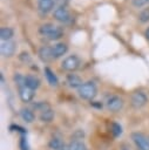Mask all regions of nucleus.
<instances>
[{
  "mask_svg": "<svg viewBox=\"0 0 149 150\" xmlns=\"http://www.w3.org/2000/svg\"><path fill=\"white\" fill-rule=\"evenodd\" d=\"M77 93L81 98L93 101L95 98V96L97 95V88L94 82L88 81V82H83V84L77 89Z\"/></svg>",
  "mask_w": 149,
  "mask_h": 150,
  "instance_id": "f257e3e1",
  "label": "nucleus"
},
{
  "mask_svg": "<svg viewBox=\"0 0 149 150\" xmlns=\"http://www.w3.org/2000/svg\"><path fill=\"white\" fill-rule=\"evenodd\" d=\"M80 59L76 56V55H69V56H67L63 61H62V63H61V68L63 69V70H66V71H70V73H73V71H75L79 67H80Z\"/></svg>",
  "mask_w": 149,
  "mask_h": 150,
  "instance_id": "f03ea898",
  "label": "nucleus"
},
{
  "mask_svg": "<svg viewBox=\"0 0 149 150\" xmlns=\"http://www.w3.org/2000/svg\"><path fill=\"white\" fill-rule=\"evenodd\" d=\"M131 139L138 150H149V138L142 132H133Z\"/></svg>",
  "mask_w": 149,
  "mask_h": 150,
  "instance_id": "7ed1b4c3",
  "label": "nucleus"
},
{
  "mask_svg": "<svg viewBox=\"0 0 149 150\" xmlns=\"http://www.w3.org/2000/svg\"><path fill=\"white\" fill-rule=\"evenodd\" d=\"M147 102H148V97L143 91H135L131 95L130 103L135 109H140V108L144 107L147 104Z\"/></svg>",
  "mask_w": 149,
  "mask_h": 150,
  "instance_id": "20e7f679",
  "label": "nucleus"
},
{
  "mask_svg": "<svg viewBox=\"0 0 149 150\" xmlns=\"http://www.w3.org/2000/svg\"><path fill=\"white\" fill-rule=\"evenodd\" d=\"M106 105H107L108 110H110L113 112H117L123 107V100L117 95H111L110 97H108V100L106 102Z\"/></svg>",
  "mask_w": 149,
  "mask_h": 150,
  "instance_id": "39448f33",
  "label": "nucleus"
},
{
  "mask_svg": "<svg viewBox=\"0 0 149 150\" xmlns=\"http://www.w3.org/2000/svg\"><path fill=\"white\" fill-rule=\"evenodd\" d=\"M15 49H16V46H15V42L9 40V41H4L0 46V52H1V55L4 57H11L14 55L15 53Z\"/></svg>",
  "mask_w": 149,
  "mask_h": 150,
  "instance_id": "423d86ee",
  "label": "nucleus"
},
{
  "mask_svg": "<svg viewBox=\"0 0 149 150\" xmlns=\"http://www.w3.org/2000/svg\"><path fill=\"white\" fill-rule=\"evenodd\" d=\"M54 19L60 21V22H67V21H69L70 15H69V12L67 11L66 7L60 6L54 11Z\"/></svg>",
  "mask_w": 149,
  "mask_h": 150,
  "instance_id": "0eeeda50",
  "label": "nucleus"
},
{
  "mask_svg": "<svg viewBox=\"0 0 149 150\" xmlns=\"http://www.w3.org/2000/svg\"><path fill=\"white\" fill-rule=\"evenodd\" d=\"M34 91L35 90H32V89H29L27 87H23V88L19 89V96H20V98H21L22 102L29 103V102L33 101V98L35 96V93Z\"/></svg>",
  "mask_w": 149,
  "mask_h": 150,
  "instance_id": "6e6552de",
  "label": "nucleus"
},
{
  "mask_svg": "<svg viewBox=\"0 0 149 150\" xmlns=\"http://www.w3.org/2000/svg\"><path fill=\"white\" fill-rule=\"evenodd\" d=\"M39 57L42 62H49L52 61L54 57H53V49L48 46H42L40 49H39Z\"/></svg>",
  "mask_w": 149,
  "mask_h": 150,
  "instance_id": "1a4fd4ad",
  "label": "nucleus"
},
{
  "mask_svg": "<svg viewBox=\"0 0 149 150\" xmlns=\"http://www.w3.org/2000/svg\"><path fill=\"white\" fill-rule=\"evenodd\" d=\"M52 49H53V57L54 59H59V57L63 56L67 53L68 46L66 43H63V42H59L54 47H52Z\"/></svg>",
  "mask_w": 149,
  "mask_h": 150,
  "instance_id": "9d476101",
  "label": "nucleus"
},
{
  "mask_svg": "<svg viewBox=\"0 0 149 150\" xmlns=\"http://www.w3.org/2000/svg\"><path fill=\"white\" fill-rule=\"evenodd\" d=\"M66 81H67V83H68V86L70 88H77L79 89L83 84L82 79L80 76H77L76 74H68Z\"/></svg>",
  "mask_w": 149,
  "mask_h": 150,
  "instance_id": "9b49d317",
  "label": "nucleus"
},
{
  "mask_svg": "<svg viewBox=\"0 0 149 150\" xmlns=\"http://www.w3.org/2000/svg\"><path fill=\"white\" fill-rule=\"evenodd\" d=\"M43 73H45V76H46V79H47V82H48L52 87H57V84H59V79L56 77V75L54 74V71H53L50 68L45 67Z\"/></svg>",
  "mask_w": 149,
  "mask_h": 150,
  "instance_id": "f8f14e48",
  "label": "nucleus"
},
{
  "mask_svg": "<svg viewBox=\"0 0 149 150\" xmlns=\"http://www.w3.org/2000/svg\"><path fill=\"white\" fill-rule=\"evenodd\" d=\"M25 83H26V87L32 89V90H36L39 87H40V80L34 76V75H27L25 76Z\"/></svg>",
  "mask_w": 149,
  "mask_h": 150,
  "instance_id": "ddd939ff",
  "label": "nucleus"
},
{
  "mask_svg": "<svg viewBox=\"0 0 149 150\" xmlns=\"http://www.w3.org/2000/svg\"><path fill=\"white\" fill-rule=\"evenodd\" d=\"M54 7V0H39L38 8L41 13H48Z\"/></svg>",
  "mask_w": 149,
  "mask_h": 150,
  "instance_id": "4468645a",
  "label": "nucleus"
},
{
  "mask_svg": "<svg viewBox=\"0 0 149 150\" xmlns=\"http://www.w3.org/2000/svg\"><path fill=\"white\" fill-rule=\"evenodd\" d=\"M57 27H59V26H55V25L48 22V23H43L42 26H40L39 32H40V34H42V35H45V36H49L52 33H54V32L57 29Z\"/></svg>",
  "mask_w": 149,
  "mask_h": 150,
  "instance_id": "2eb2a0df",
  "label": "nucleus"
},
{
  "mask_svg": "<svg viewBox=\"0 0 149 150\" xmlns=\"http://www.w3.org/2000/svg\"><path fill=\"white\" fill-rule=\"evenodd\" d=\"M20 116H21V118H22L26 123H32V122L35 120L34 112H33L31 109H28V108H22V109L20 110Z\"/></svg>",
  "mask_w": 149,
  "mask_h": 150,
  "instance_id": "dca6fc26",
  "label": "nucleus"
},
{
  "mask_svg": "<svg viewBox=\"0 0 149 150\" xmlns=\"http://www.w3.org/2000/svg\"><path fill=\"white\" fill-rule=\"evenodd\" d=\"M53 118H54V110H53L52 108L46 109V110L41 111V114H40V120H41L42 122L49 123V122L53 121Z\"/></svg>",
  "mask_w": 149,
  "mask_h": 150,
  "instance_id": "f3484780",
  "label": "nucleus"
},
{
  "mask_svg": "<svg viewBox=\"0 0 149 150\" xmlns=\"http://www.w3.org/2000/svg\"><path fill=\"white\" fill-rule=\"evenodd\" d=\"M14 35V30L11 27H2L0 29V38L4 41H9Z\"/></svg>",
  "mask_w": 149,
  "mask_h": 150,
  "instance_id": "a211bd4d",
  "label": "nucleus"
},
{
  "mask_svg": "<svg viewBox=\"0 0 149 150\" xmlns=\"http://www.w3.org/2000/svg\"><path fill=\"white\" fill-rule=\"evenodd\" d=\"M48 145H49V148L53 149V150H63V149H65L63 142H62L60 138H56V137L52 138V139L49 141Z\"/></svg>",
  "mask_w": 149,
  "mask_h": 150,
  "instance_id": "6ab92c4d",
  "label": "nucleus"
},
{
  "mask_svg": "<svg viewBox=\"0 0 149 150\" xmlns=\"http://www.w3.org/2000/svg\"><path fill=\"white\" fill-rule=\"evenodd\" d=\"M67 150H87V146L82 141H72L68 144Z\"/></svg>",
  "mask_w": 149,
  "mask_h": 150,
  "instance_id": "aec40b11",
  "label": "nucleus"
},
{
  "mask_svg": "<svg viewBox=\"0 0 149 150\" xmlns=\"http://www.w3.org/2000/svg\"><path fill=\"white\" fill-rule=\"evenodd\" d=\"M110 131H111V134H113L114 137H118L122 134V127L118 123L114 122V123H111V130Z\"/></svg>",
  "mask_w": 149,
  "mask_h": 150,
  "instance_id": "412c9836",
  "label": "nucleus"
},
{
  "mask_svg": "<svg viewBox=\"0 0 149 150\" xmlns=\"http://www.w3.org/2000/svg\"><path fill=\"white\" fill-rule=\"evenodd\" d=\"M138 20H140L142 23L149 21V7L142 9V11L140 12V14H138Z\"/></svg>",
  "mask_w": 149,
  "mask_h": 150,
  "instance_id": "4be33fe9",
  "label": "nucleus"
},
{
  "mask_svg": "<svg viewBox=\"0 0 149 150\" xmlns=\"http://www.w3.org/2000/svg\"><path fill=\"white\" fill-rule=\"evenodd\" d=\"M14 81H15L16 86L19 87V89H21V88L26 87V83H25V76H22L21 74L16 73V74H15V76H14Z\"/></svg>",
  "mask_w": 149,
  "mask_h": 150,
  "instance_id": "5701e85b",
  "label": "nucleus"
},
{
  "mask_svg": "<svg viewBox=\"0 0 149 150\" xmlns=\"http://www.w3.org/2000/svg\"><path fill=\"white\" fill-rule=\"evenodd\" d=\"M63 36V29L61 28V27H57V29L54 32V33H52L49 36H47L49 40H59L60 38H62Z\"/></svg>",
  "mask_w": 149,
  "mask_h": 150,
  "instance_id": "b1692460",
  "label": "nucleus"
},
{
  "mask_svg": "<svg viewBox=\"0 0 149 150\" xmlns=\"http://www.w3.org/2000/svg\"><path fill=\"white\" fill-rule=\"evenodd\" d=\"M33 107H34V109H36V110H39V111H43V110H46V109H49V108H50V105H49L47 102H43V101L34 103V104H33Z\"/></svg>",
  "mask_w": 149,
  "mask_h": 150,
  "instance_id": "393cba45",
  "label": "nucleus"
},
{
  "mask_svg": "<svg viewBox=\"0 0 149 150\" xmlns=\"http://www.w3.org/2000/svg\"><path fill=\"white\" fill-rule=\"evenodd\" d=\"M83 136H84V132L79 129V130H76V131L74 132V135L72 136V141H80V139H82Z\"/></svg>",
  "mask_w": 149,
  "mask_h": 150,
  "instance_id": "a878e982",
  "label": "nucleus"
},
{
  "mask_svg": "<svg viewBox=\"0 0 149 150\" xmlns=\"http://www.w3.org/2000/svg\"><path fill=\"white\" fill-rule=\"evenodd\" d=\"M19 59H20L22 62H29V61H31L29 53H27V52H22V53L19 55Z\"/></svg>",
  "mask_w": 149,
  "mask_h": 150,
  "instance_id": "bb28decb",
  "label": "nucleus"
},
{
  "mask_svg": "<svg viewBox=\"0 0 149 150\" xmlns=\"http://www.w3.org/2000/svg\"><path fill=\"white\" fill-rule=\"evenodd\" d=\"M20 148H21V150H28V144L23 136L20 138Z\"/></svg>",
  "mask_w": 149,
  "mask_h": 150,
  "instance_id": "cd10ccee",
  "label": "nucleus"
},
{
  "mask_svg": "<svg viewBox=\"0 0 149 150\" xmlns=\"http://www.w3.org/2000/svg\"><path fill=\"white\" fill-rule=\"evenodd\" d=\"M145 4H148V0H133V5L136 7H142Z\"/></svg>",
  "mask_w": 149,
  "mask_h": 150,
  "instance_id": "c85d7f7f",
  "label": "nucleus"
},
{
  "mask_svg": "<svg viewBox=\"0 0 149 150\" xmlns=\"http://www.w3.org/2000/svg\"><path fill=\"white\" fill-rule=\"evenodd\" d=\"M144 36H145V38H147V39L149 40V27H148V28L145 29V33H144Z\"/></svg>",
  "mask_w": 149,
  "mask_h": 150,
  "instance_id": "c756f323",
  "label": "nucleus"
},
{
  "mask_svg": "<svg viewBox=\"0 0 149 150\" xmlns=\"http://www.w3.org/2000/svg\"><path fill=\"white\" fill-rule=\"evenodd\" d=\"M123 150H127V149H123Z\"/></svg>",
  "mask_w": 149,
  "mask_h": 150,
  "instance_id": "7c9ffc66",
  "label": "nucleus"
},
{
  "mask_svg": "<svg viewBox=\"0 0 149 150\" xmlns=\"http://www.w3.org/2000/svg\"><path fill=\"white\" fill-rule=\"evenodd\" d=\"M148 2H149V0H148Z\"/></svg>",
  "mask_w": 149,
  "mask_h": 150,
  "instance_id": "2f4dec72",
  "label": "nucleus"
}]
</instances>
